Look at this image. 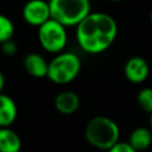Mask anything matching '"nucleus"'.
<instances>
[{"label":"nucleus","mask_w":152,"mask_h":152,"mask_svg":"<svg viewBox=\"0 0 152 152\" xmlns=\"http://www.w3.org/2000/svg\"><path fill=\"white\" fill-rule=\"evenodd\" d=\"M116 36V20L104 12H91L76 26L78 46L91 55H97L109 49Z\"/></svg>","instance_id":"obj_1"},{"label":"nucleus","mask_w":152,"mask_h":152,"mask_svg":"<svg viewBox=\"0 0 152 152\" xmlns=\"http://www.w3.org/2000/svg\"><path fill=\"white\" fill-rule=\"evenodd\" d=\"M84 137L91 146L107 152L120 141V128L110 118L97 115L88 121Z\"/></svg>","instance_id":"obj_2"},{"label":"nucleus","mask_w":152,"mask_h":152,"mask_svg":"<svg viewBox=\"0 0 152 152\" xmlns=\"http://www.w3.org/2000/svg\"><path fill=\"white\" fill-rule=\"evenodd\" d=\"M51 18L65 27L77 26L91 13L90 0H49Z\"/></svg>","instance_id":"obj_3"},{"label":"nucleus","mask_w":152,"mask_h":152,"mask_svg":"<svg viewBox=\"0 0 152 152\" xmlns=\"http://www.w3.org/2000/svg\"><path fill=\"white\" fill-rule=\"evenodd\" d=\"M81 70V61L72 52L57 53L49 62L48 78L56 84H66L74 81Z\"/></svg>","instance_id":"obj_4"},{"label":"nucleus","mask_w":152,"mask_h":152,"mask_svg":"<svg viewBox=\"0 0 152 152\" xmlns=\"http://www.w3.org/2000/svg\"><path fill=\"white\" fill-rule=\"evenodd\" d=\"M38 40L45 51L61 53L68 43L66 27L51 18L38 27Z\"/></svg>","instance_id":"obj_5"},{"label":"nucleus","mask_w":152,"mask_h":152,"mask_svg":"<svg viewBox=\"0 0 152 152\" xmlns=\"http://www.w3.org/2000/svg\"><path fill=\"white\" fill-rule=\"evenodd\" d=\"M23 19L31 26L39 27L51 19V11L49 1L45 0H28L23 7Z\"/></svg>","instance_id":"obj_6"},{"label":"nucleus","mask_w":152,"mask_h":152,"mask_svg":"<svg viewBox=\"0 0 152 152\" xmlns=\"http://www.w3.org/2000/svg\"><path fill=\"white\" fill-rule=\"evenodd\" d=\"M124 74L126 78L132 83H141L144 82L148 74H150V66L145 58L140 56H133L125 63L124 66Z\"/></svg>","instance_id":"obj_7"},{"label":"nucleus","mask_w":152,"mask_h":152,"mask_svg":"<svg viewBox=\"0 0 152 152\" xmlns=\"http://www.w3.org/2000/svg\"><path fill=\"white\" fill-rule=\"evenodd\" d=\"M24 69L28 75L36 78H43L48 76L49 62L37 52L27 53L23 59Z\"/></svg>","instance_id":"obj_8"},{"label":"nucleus","mask_w":152,"mask_h":152,"mask_svg":"<svg viewBox=\"0 0 152 152\" xmlns=\"http://www.w3.org/2000/svg\"><path fill=\"white\" fill-rule=\"evenodd\" d=\"M57 112L64 115L74 114L80 107V97L72 90H63L57 94L53 101Z\"/></svg>","instance_id":"obj_9"},{"label":"nucleus","mask_w":152,"mask_h":152,"mask_svg":"<svg viewBox=\"0 0 152 152\" xmlns=\"http://www.w3.org/2000/svg\"><path fill=\"white\" fill-rule=\"evenodd\" d=\"M18 115V108L13 99L6 94L0 95V127H11Z\"/></svg>","instance_id":"obj_10"},{"label":"nucleus","mask_w":152,"mask_h":152,"mask_svg":"<svg viewBox=\"0 0 152 152\" xmlns=\"http://www.w3.org/2000/svg\"><path fill=\"white\" fill-rule=\"evenodd\" d=\"M21 139L11 127H0V152H20Z\"/></svg>","instance_id":"obj_11"},{"label":"nucleus","mask_w":152,"mask_h":152,"mask_svg":"<svg viewBox=\"0 0 152 152\" xmlns=\"http://www.w3.org/2000/svg\"><path fill=\"white\" fill-rule=\"evenodd\" d=\"M128 142L138 152L147 150L152 144V129L146 127H138L129 134Z\"/></svg>","instance_id":"obj_12"},{"label":"nucleus","mask_w":152,"mask_h":152,"mask_svg":"<svg viewBox=\"0 0 152 152\" xmlns=\"http://www.w3.org/2000/svg\"><path fill=\"white\" fill-rule=\"evenodd\" d=\"M14 36V24L5 14L0 15V42L11 40Z\"/></svg>","instance_id":"obj_13"},{"label":"nucleus","mask_w":152,"mask_h":152,"mask_svg":"<svg viewBox=\"0 0 152 152\" xmlns=\"http://www.w3.org/2000/svg\"><path fill=\"white\" fill-rule=\"evenodd\" d=\"M137 102L144 112L152 114V88L140 89L137 96Z\"/></svg>","instance_id":"obj_14"},{"label":"nucleus","mask_w":152,"mask_h":152,"mask_svg":"<svg viewBox=\"0 0 152 152\" xmlns=\"http://www.w3.org/2000/svg\"><path fill=\"white\" fill-rule=\"evenodd\" d=\"M107 152H138V151L134 150L128 141H119Z\"/></svg>","instance_id":"obj_15"},{"label":"nucleus","mask_w":152,"mask_h":152,"mask_svg":"<svg viewBox=\"0 0 152 152\" xmlns=\"http://www.w3.org/2000/svg\"><path fill=\"white\" fill-rule=\"evenodd\" d=\"M1 50L6 56L11 57L17 52V44L12 39L7 40V42H4V43H1Z\"/></svg>","instance_id":"obj_16"},{"label":"nucleus","mask_w":152,"mask_h":152,"mask_svg":"<svg viewBox=\"0 0 152 152\" xmlns=\"http://www.w3.org/2000/svg\"><path fill=\"white\" fill-rule=\"evenodd\" d=\"M150 128L152 129V114H151V116H150Z\"/></svg>","instance_id":"obj_17"},{"label":"nucleus","mask_w":152,"mask_h":152,"mask_svg":"<svg viewBox=\"0 0 152 152\" xmlns=\"http://www.w3.org/2000/svg\"><path fill=\"white\" fill-rule=\"evenodd\" d=\"M150 21H151V25H152V10H151V13H150Z\"/></svg>","instance_id":"obj_18"},{"label":"nucleus","mask_w":152,"mask_h":152,"mask_svg":"<svg viewBox=\"0 0 152 152\" xmlns=\"http://www.w3.org/2000/svg\"><path fill=\"white\" fill-rule=\"evenodd\" d=\"M109 1H113V2H119V1H124V0H109Z\"/></svg>","instance_id":"obj_19"}]
</instances>
